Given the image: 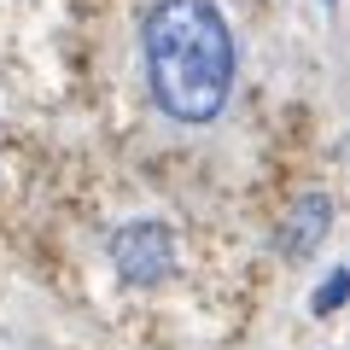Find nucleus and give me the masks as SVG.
Masks as SVG:
<instances>
[{
    "instance_id": "nucleus-1",
    "label": "nucleus",
    "mask_w": 350,
    "mask_h": 350,
    "mask_svg": "<svg viewBox=\"0 0 350 350\" xmlns=\"http://www.w3.org/2000/svg\"><path fill=\"white\" fill-rule=\"evenodd\" d=\"M146 94L170 123L211 129L234 100L239 47L222 0H152L140 18Z\"/></svg>"
},
{
    "instance_id": "nucleus-2",
    "label": "nucleus",
    "mask_w": 350,
    "mask_h": 350,
    "mask_svg": "<svg viewBox=\"0 0 350 350\" xmlns=\"http://www.w3.org/2000/svg\"><path fill=\"white\" fill-rule=\"evenodd\" d=\"M105 257H111L123 286L152 292V286H163L175 275V228L163 216H135V222L105 234Z\"/></svg>"
},
{
    "instance_id": "nucleus-3",
    "label": "nucleus",
    "mask_w": 350,
    "mask_h": 350,
    "mask_svg": "<svg viewBox=\"0 0 350 350\" xmlns=\"http://www.w3.org/2000/svg\"><path fill=\"white\" fill-rule=\"evenodd\" d=\"M333 193H321V187H310L298 204L286 211V222H280V257L286 262H310L315 251H321V239L333 234Z\"/></svg>"
},
{
    "instance_id": "nucleus-4",
    "label": "nucleus",
    "mask_w": 350,
    "mask_h": 350,
    "mask_svg": "<svg viewBox=\"0 0 350 350\" xmlns=\"http://www.w3.org/2000/svg\"><path fill=\"white\" fill-rule=\"evenodd\" d=\"M345 292H350V269H345V262H338L333 275H327L321 286H315V304H310V310H315V315H321V321H327V315H338V304H345Z\"/></svg>"
},
{
    "instance_id": "nucleus-5",
    "label": "nucleus",
    "mask_w": 350,
    "mask_h": 350,
    "mask_svg": "<svg viewBox=\"0 0 350 350\" xmlns=\"http://www.w3.org/2000/svg\"><path fill=\"white\" fill-rule=\"evenodd\" d=\"M321 6H327V12H333V6H338V0H321Z\"/></svg>"
}]
</instances>
